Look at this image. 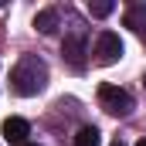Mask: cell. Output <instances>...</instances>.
<instances>
[{"label": "cell", "mask_w": 146, "mask_h": 146, "mask_svg": "<svg viewBox=\"0 0 146 146\" xmlns=\"http://www.w3.org/2000/svg\"><path fill=\"white\" fill-rule=\"evenodd\" d=\"M143 85H146V78H143Z\"/></svg>", "instance_id": "14"}, {"label": "cell", "mask_w": 146, "mask_h": 146, "mask_svg": "<svg viewBox=\"0 0 146 146\" xmlns=\"http://www.w3.org/2000/svg\"><path fill=\"white\" fill-rule=\"evenodd\" d=\"M136 146H146V136H143V139H136Z\"/></svg>", "instance_id": "11"}, {"label": "cell", "mask_w": 146, "mask_h": 146, "mask_svg": "<svg viewBox=\"0 0 146 146\" xmlns=\"http://www.w3.org/2000/svg\"><path fill=\"white\" fill-rule=\"evenodd\" d=\"M99 106L109 112V115H129L133 112V95L119 85H99Z\"/></svg>", "instance_id": "2"}, {"label": "cell", "mask_w": 146, "mask_h": 146, "mask_svg": "<svg viewBox=\"0 0 146 146\" xmlns=\"http://www.w3.org/2000/svg\"><path fill=\"white\" fill-rule=\"evenodd\" d=\"M112 10H115V3H112V0H99V3H88V14H92V17H109Z\"/></svg>", "instance_id": "9"}, {"label": "cell", "mask_w": 146, "mask_h": 146, "mask_svg": "<svg viewBox=\"0 0 146 146\" xmlns=\"http://www.w3.org/2000/svg\"><path fill=\"white\" fill-rule=\"evenodd\" d=\"M48 85V65L37 58V54H24L14 68H10V88L24 99H31L37 92H44Z\"/></svg>", "instance_id": "1"}, {"label": "cell", "mask_w": 146, "mask_h": 146, "mask_svg": "<svg viewBox=\"0 0 146 146\" xmlns=\"http://www.w3.org/2000/svg\"><path fill=\"white\" fill-rule=\"evenodd\" d=\"M27 136H31V126H27V119H21V115H10V119H3V139L14 146H24L27 143Z\"/></svg>", "instance_id": "5"}, {"label": "cell", "mask_w": 146, "mask_h": 146, "mask_svg": "<svg viewBox=\"0 0 146 146\" xmlns=\"http://www.w3.org/2000/svg\"><path fill=\"white\" fill-rule=\"evenodd\" d=\"M24 146H37V143H24Z\"/></svg>", "instance_id": "13"}, {"label": "cell", "mask_w": 146, "mask_h": 146, "mask_svg": "<svg viewBox=\"0 0 146 146\" xmlns=\"http://www.w3.org/2000/svg\"><path fill=\"white\" fill-rule=\"evenodd\" d=\"M34 27H37L44 37L54 34V31H58V10H51V7H48V10H41V14L34 17Z\"/></svg>", "instance_id": "7"}, {"label": "cell", "mask_w": 146, "mask_h": 146, "mask_svg": "<svg viewBox=\"0 0 146 146\" xmlns=\"http://www.w3.org/2000/svg\"><path fill=\"white\" fill-rule=\"evenodd\" d=\"M122 24H126V27H133V31H143V27H146V0L129 3V7L122 10Z\"/></svg>", "instance_id": "6"}, {"label": "cell", "mask_w": 146, "mask_h": 146, "mask_svg": "<svg viewBox=\"0 0 146 146\" xmlns=\"http://www.w3.org/2000/svg\"><path fill=\"white\" fill-rule=\"evenodd\" d=\"M122 51H126V48H122V37L115 34V31H102V34L95 37V51H92V54H95L99 65L109 68V65H115V61L122 58Z\"/></svg>", "instance_id": "3"}, {"label": "cell", "mask_w": 146, "mask_h": 146, "mask_svg": "<svg viewBox=\"0 0 146 146\" xmlns=\"http://www.w3.org/2000/svg\"><path fill=\"white\" fill-rule=\"evenodd\" d=\"M139 34H143V41H146V27H143V31H139Z\"/></svg>", "instance_id": "12"}, {"label": "cell", "mask_w": 146, "mask_h": 146, "mask_svg": "<svg viewBox=\"0 0 146 146\" xmlns=\"http://www.w3.org/2000/svg\"><path fill=\"white\" fill-rule=\"evenodd\" d=\"M61 54L68 58V65H72L75 72H82L85 68V37L82 34H68L65 44H61Z\"/></svg>", "instance_id": "4"}, {"label": "cell", "mask_w": 146, "mask_h": 146, "mask_svg": "<svg viewBox=\"0 0 146 146\" xmlns=\"http://www.w3.org/2000/svg\"><path fill=\"white\" fill-rule=\"evenodd\" d=\"M112 146H126V143H122V139H112Z\"/></svg>", "instance_id": "10"}, {"label": "cell", "mask_w": 146, "mask_h": 146, "mask_svg": "<svg viewBox=\"0 0 146 146\" xmlns=\"http://www.w3.org/2000/svg\"><path fill=\"white\" fill-rule=\"evenodd\" d=\"M75 146H102V133L95 126H82L75 133Z\"/></svg>", "instance_id": "8"}]
</instances>
